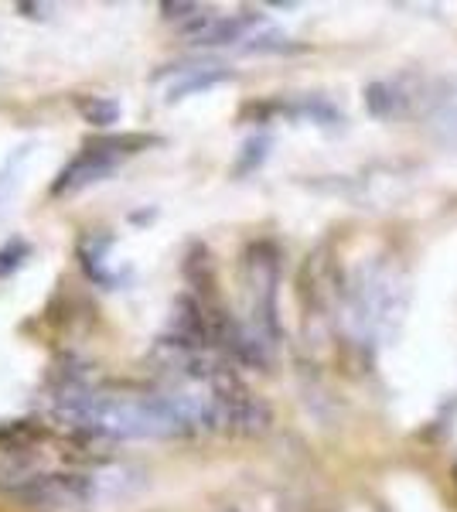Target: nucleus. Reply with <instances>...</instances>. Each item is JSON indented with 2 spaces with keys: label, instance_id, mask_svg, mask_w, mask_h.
Instances as JSON below:
<instances>
[{
  "label": "nucleus",
  "instance_id": "f257e3e1",
  "mask_svg": "<svg viewBox=\"0 0 457 512\" xmlns=\"http://www.w3.org/2000/svg\"><path fill=\"white\" fill-rule=\"evenodd\" d=\"M406 308V277L396 260H365L362 267H355L342 284V328L352 335L355 345H372L386 342L396 332V325L403 321Z\"/></svg>",
  "mask_w": 457,
  "mask_h": 512
},
{
  "label": "nucleus",
  "instance_id": "f03ea898",
  "mask_svg": "<svg viewBox=\"0 0 457 512\" xmlns=\"http://www.w3.org/2000/svg\"><path fill=\"white\" fill-rule=\"evenodd\" d=\"M246 328L273 352L284 335L280 328V250L270 239H256L243 253Z\"/></svg>",
  "mask_w": 457,
  "mask_h": 512
},
{
  "label": "nucleus",
  "instance_id": "7ed1b4c3",
  "mask_svg": "<svg viewBox=\"0 0 457 512\" xmlns=\"http://www.w3.org/2000/svg\"><path fill=\"white\" fill-rule=\"evenodd\" d=\"M157 144H161V137H154V134H120V137L113 134V137L89 140L76 158L55 175L52 198H69V195H79L82 188L99 185V181L110 178L123 161L137 158V154H144L147 147H157Z\"/></svg>",
  "mask_w": 457,
  "mask_h": 512
},
{
  "label": "nucleus",
  "instance_id": "20e7f679",
  "mask_svg": "<svg viewBox=\"0 0 457 512\" xmlns=\"http://www.w3.org/2000/svg\"><path fill=\"white\" fill-rule=\"evenodd\" d=\"M256 24L260 18L253 14H205L202 21H195L185 31L191 45L215 48V45H236V41H249L256 35Z\"/></svg>",
  "mask_w": 457,
  "mask_h": 512
},
{
  "label": "nucleus",
  "instance_id": "39448f33",
  "mask_svg": "<svg viewBox=\"0 0 457 512\" xmlns=\"http://www.w3.org/2000/svg\"><path fill=\"white\" fill-rule=\"evenodd\" d=\"M229 79H232V69H226V65H219V62L188 65V69H178V76H174L171 86L164 89V99H168V103H178V99L209 93V89L222 86V82H229Z\"/></svg>",
  "mask_w": 457,
  "mask_h": 512
},
{
  "label": "nucleus",
  "instance_id": "423d86ee",
  "mask_svg": "<svg viewBox=\"0 0 457 512\" xmlns=\"http://www.w3.org/2000/svg\"><path fill=\"white\" fill-rule=\"evenodd\" d=\"M113 246V236L110 233H86L79 239V263L86 267V274L93 277V284H103V287H113L116 274L106 270V253Z\"/></svg>",
  "mask_w": 457,
  "mask_h": 512
},
{
  "label": "nucleus",
  "instance_id": "0eeeda50",
  "mask_svg": "<svg viewBox=\"0 0 457 512\" xmlns=\"http://www.w3.org/2000/svg\"><path fill=\"white\" fill-rule=\"evenodd\" d=\"M76 110L89 127H113L120 120V103L110 96H79Z\"/></svg>",
  "mask_w": 457,
  "mask_h": 512
},
{
  "label": "nucleus",
  "instance_id": "6e6552de",
  "mask_svg": "<svg viewBox=\"0 0 457 512\" xmlns=\"http://www.w3.org/2000/svg\"><path fill=\"white\" fill-rule=\"evenodd\" d=\"M28 260H31V243L24 236H11L4 246H0V280L18 274Z\"/></svg>",
  "mask_w": 457,
  "mask_h": 512
},
{
  "label": "nucleus",
  "instance_id": "1a4fd4ad",
  "mask_svg": "<svg viewBox=\"0 0 457 512\" xmlns=\"http://www.w3.org/2000/svg\"><path fill=\"white\" fill-rule=\"evenodd\" d=\"M267 151H270V137H267V134H256V137H249L246 144H243V154H239L236 171H239V175H246V171L260 168V164L267 161Z\"/></svg>",
  "mask_w": 457,
  "mask_h": 512
},
{
  "label": "nucleus",
  "instance_id": "9d476101",
  "mask_svg": "<svg viewBox=\"0 0 457 512\" xmlns=\"http://www.w3.org/2000/svg\"><path fill=\"white\" fill-rule=\"evenodd\" d=\"M24 158H28V144L18 147V151H14V158H7L4 168H0V205H4L7 192L14 188V181H18V171H21Z\"/></svg>",
  "mask_w": 457,
  "mask_h": 512
},
{
  "label": "nucleus",
  "instance_id": "9b49d317",
  "mask_svg": "<svg viewBox=\"0 0 457 512\" xmlns=\"http://www.w3.org/2000/svg\"><path fill=\"white\" fill-rule=\"evenodd\" d=\"M18 11L24 14V18H45L48 7L45 4H18Z\"/></svg>",
  "mask_w": 457,
  "mask_h": 512
},
{
  "label": "nucleus",
  "instance_id": "f8f14e48",
  "mask_svg": "<svg viewBox=\"0 0 457 512\" xmlns=\"http://www.w3.org/2000/svg\"><path fill=\"white\" fill-rule=\"evenodd\" d=\"M454 482H457V468H454Z\"/></svg>",
  "mask_w": 457,
  "mask_h": 512
},
{
  "label": "nucleus",
  "instance_id": "ddd939ff",
  "mask_svg": "<svg viewBox=\"0 0 457 512\" xmlns=\"http://www.w3.org/2000/svg\"><path fill=\"white\" fill-rule=\"evenodd\" d=\"M232 512H236V509H232Z\"/></svg>",
  "mask_w": 457,
  "mask_h": 512
}]
</instances>
